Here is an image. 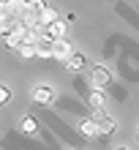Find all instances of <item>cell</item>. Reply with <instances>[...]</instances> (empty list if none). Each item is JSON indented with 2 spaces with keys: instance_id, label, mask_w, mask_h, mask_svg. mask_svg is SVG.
<instances>
[{
  "instance_id": "obj_1",
  "label": "cell",
  "mask_w": 139,
  "mask_h": 150,
  "mask_svg": "<svg viewBox=\"0 0 139 150\" xmlns=\"http://www.w3.org/2000/svg\"><path fill=\"white\" fill-rule=\"evenodd\" d=\"M93 120H95V126H98V137H109L112 131H115V120H112L107 112H98Z\"/></svg>"
},
{
  "instance_id": "obj_2",
  "label": "cell",
  "mask_w": 139,
  "mask_h": 150,
  "mask_svg": "<svg viewBox=\"0 0 139 150\" xmlns=\"http://www.w3.org/2000/svg\"><path fill=\"white\" fill-rule=\"evenodd\" d=\"M33 101H38V104H52L55 101V90L47 85H38L36 90H33Z\"/></svg>"
},
{
  "instance_id": "obj_3",
  "label": "cell",
  "mask_w": 139,
  "mask_h": 150,
  "mask_svg": "<svg viewBox=\"0 0 139 150\" xmlns=\"http://www.w3.org/2000/svg\"><path fill=\"white\" fill-rule=\"evenodd\" d=\"M66 30H68V25L57 19V22H52L49 28H47V38H49V41H63V36H66Z\"/></svg>"
},
{
  "instance_id": "obj_4",
  "label": "cell",
  "mask_w": 139,
  "mask_h": 150,
  "mask_svg": "<svg viewBox=\"0 0 139 150\" xmlns=\"http://www.w3.org/2000/svg\"><path fill=\"white\" fill-rule=\"evenodd\" d=\"M90 76H93V85H95V90H101L104 85H109V71H107L104 66H95Z\"/></svg>"
},
{
  "instance_id": "obj_5",
  "label": "cell",
  "mask_w": 139,
  "mask_h": 150,
  "mask_svg": "<svg viewBox=\"0 0 139 150\" xmlns=\"http://www.w3.org/2000/svg\"><path fill=\"white\" fill-rule=\"evenodd\" d=\"M71 52H74V47H71L68 41H55V44H52V57H60V60H66L68 55H71Z\"/></svg>"
},
{
  "instance_id": "obj_6",
  "label": "cell",
  "mask_w": 139,
  "mask_h": 150,
  "mask_svg": "<svg viewBox=\"0 0 139 150\" xmlns=\"http://www.w3.org/2000/svg\"><path fill=\"white\" fill-rule=\"evenodd\" d=\"M52 22H57V14H55V8H44V11H41L38 16H36V25H41V28H49Z\"/></svg>"
},
{
  "instance_id": "obj_7",
  "label": "cell",
  "mask_w": 139,
  "mask_h": 150,
  "mask_svg": "<svg viewBox=\"0 0 139 150\" xmlns=\"http://www.w3.org/2000/svg\"><path fill=\"white\" fill-rule=\"evenodd\" d=\"M79 131L87 139H93V137H98V126H95V120L93 117H85V120H79Z\"/></svg>"
},
{
  "instance_id": "obj_8",
  "label": "cell",
  "mask_w": 139,
  "mask_h": 150,
  "mask_svg": "<svg viewBox=\"0 0 139 150\" xmlns=\"http://www.w3.org/2000/svg\"><path fill=\"white\" fill-rule=\"evenodd\" d=\"M52 44H55V41H49V38H36V55L52 57Z\"/></svg>"
},
{
  "instance_id": "obj_9",
  "label": "cell",
  "mask_w": 139,
  "mask_h": 150,
  "mask_svg": "<svg viewBox=\"0 0 139 150\" xmlns=\"http://www.w3.org/2000/svg\"><path fill=\"white\" fill-rule=\"evenodd\" d=\"M104 104H107L104 93H101V90H93V93H90V107H93L95 112H104Z\"/></svg>"
},
{
  "instance_id": "obj_10",
  "label": "cell",
  "mask_w": 139,
  "mask_h": 150,
  "mask_svg": "<svg viewBox=\"0 0 139 150\" xmlns=\"http://www.w3.org/2000/svg\"><path fill=\"white\" fill-rule=\"evenodd\" d=\"M66 66H68V68H82V66H85V55H79V52H71V55L66 57Z\"/></svg>"
},
{
  "instance_id": "obj_11",
  "label": "cell",
  "mask_w": 139,
  "mask_h": 150,
  "mask_svg": "<svg viewBox=\"0 0 139 150\" xmlns=\"http://www.w3.org/2000/svg\"><path fill=\"white\" fill-rule=\"evenodd\" d=\"M16 49H19V55H22V57H36V44H25V41H22Z\"/></svg>"
},
{
  "instance_id": "obj_12",
  "label": "cell",
  "mask_w": 139,
  "mask_h": 150,
  "mask_svg": "<svg viewBox=\"0 0 139 150\" xmlns=\"http://www.w3.org/2000/svg\"><path fill=\"white\" fill-rule=\"evenodd\" d=\"M36 128H38L36 117H25V120H22V131H25V134H33V131H36Z\"/></svg>"
},
{
  "instance_id": "obj_13",
  "label": "cell",
  "mask_w": 139,
  "mask_h": 150,
  "mask_svg": "<svg viewBox=\"0 0 139 150\" xmlns=\"http://www.w3.org/2000/svg\"><path fill=\"white\" fill-rule=\"evenodd\" d=\"M8 101H11V87L0 85V107H3V104H8Z\"/></svg>"
},
{
  "instance_id": "obj_14",
  "label": "cell",
  "mask_w": 139,
  "mask_h": 150,
  "mask_svg": "<svg viewBox=\"0 0 139 150\" xmlns=\"http://www.w3.org/2000/svg\"><path fill=\"white\" fill-rule=\"evenodd\" d=\"M115 150H128V147H115Z\"/></svg>"
},
{
  "instance_id": "obj_15",
  "label": "cell",
  "mask_w": 139,
  "mask_h": 150,
  "mask_svg": "<svg viewBox=\"0 0 139 150\" xmlns=\"http://www.w3.org/2000/svg\"><path fill=\"white\" fill-rule=\"evenodd\" d=\"M136 139H139V126H136Z\"/></svg>"
}]
</instances>
